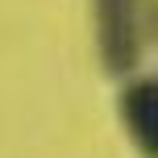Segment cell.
Listing matches in <instances>:
<instances>
[{"mask_svg":"<svg viewBox=\"0 0 158 158\" xmlns=\"http://www.w3.org/2000/svg\"><path fill=\"white\" fill-rule=\"evenodd\" d=\"M96 8V50L108 75H129L142 58L137 0H92Z\"/></svg>","mask_w":158,"mask_h":158,"instance_id":"6da1fadb","label":"cell"},{"mask_svg":"<svg viewBox=\"0 0 158 158\" xmlns=\"http://www.w3.org/2000/svg\"><path fill=\"white\" fill-rule=\"evenodd\" d=\"M121 117L146 158H158V79H137L121 92Z\"/></svg>","mask_w":158,"mask_h":158,"instance_id":"7a4b0ae2","label":"cell"}]
</instances>
